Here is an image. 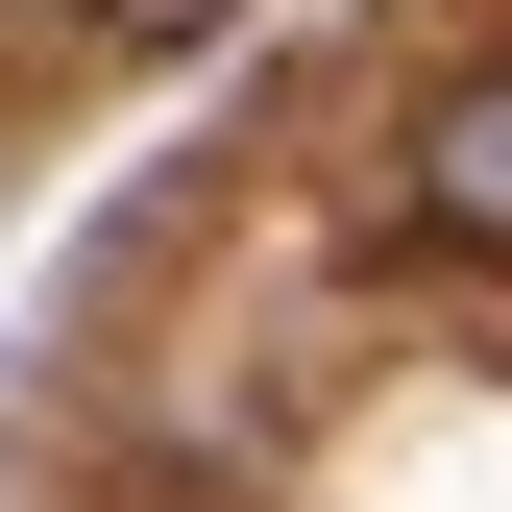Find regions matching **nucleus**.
<instances>
[{
  "label": "nucleus",
  "instance_id": "obj_2",
  "mask_svg": "<svg viewBox=\"0 0 512 512\" xmlns=\"http://www.w3.org/2000/svg\"><path fill=\"white\" fill-rule=\"evenodd\" d=\"M74 25H98V49H220L244 0H74Z\"/></svg>",
  "mask_w": 512,
  "mask_h": 512
},
{
  "label": "nucleus",
  "instance_id": "obj_1",
  "mask_svg": "<svg viewBox=\"0 0 512 512\" xmlns=\"http://www.w3.org/2000/svg\"><path fill=\"white\" fill-rule=\"evenodd\" d=\"M391 196H415V244H464V269H512V74H439V98H415Z\"/></svg>",
  "mask_w": 512,
  "mask_h": 512
}]
</instances>
